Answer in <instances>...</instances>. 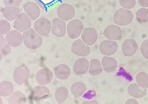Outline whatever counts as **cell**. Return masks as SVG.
<instances>
[{
    "label": "cell",
    "mask_w": 148,
    "mask_h": 104,
    "mask_svg": "<svg viewBox=\"0 0 148 104\" xmlns=\"http://www.w3.org/2000/svg\"><path fill=\"white\" fill-rule=\"evenodd\" d=\"M23 44L27 48L32 49L38 48L43 43V39L41 36L35 32L32 28L23 33Z\"/></svg>",
    "instance_id": "1"
},
{
    "label": "cell",
    "mask_w": 148,
    "mask_h": 104,
    "mask_svg": "<svg viewBox=\"0 0 148 104\" xmlns=\"http://www.w3.org/2000/svg\"><path fill=\"white\" fill-rule=\"evenodd\" d=\"M133 18V14L131 11L120 8L115 12L113 18L116 24L124 26L130 24L132 22Z\"/></svg>",
    "instance_id": "2"
},
{
    "label": "cell",
    "mask_w": 148,
    "mask_h": 104,
    "mask_svg": "<svg viewBox=\"0 0 148 104\" xmlns=\"http://www.w3.org/2000/svg\"><path fill=\"white\" fill-rule=\"evenodd\" d=\"M84 28V24L81 20L78 19L71 20L67 27L68 36L70 39L77 38L81 35Z\"/></svg>",
    "instance_id": "3"
},
{
    "label": "cell",
    "mask_w": 148,
    "mask_h": 104,
    "mask_svg": "<svg viewBox=\"0 0 148 104\" xmlns=\"http://www.w3.org/2000/svg\"><path fill=\"white\" fill-rule=\"evenodd\" d=\"M57 14L61 19L65 21L70 20L75 16V9L70 4L63 3L58 7Z\"/></svg>",
    "instance_id": "4"
},
{
    "label": "cell",
    "mask_w": 148,
    "mask_h": 104,
    "mask_svg": "<svg viewBox=\"0 0 148 104\" xmlns=\"http://www.w3.org/2000/svg\"><path fill=\"white\" fill-rule=\"evenodd\" d=\"M31 27V21L29 16L24 13L20 14L14 22V28L21 32L26 31Z\"/></svg>",
    "instance_id": "5"
},
{
    "label": "cell",
    "mask_w": 148,
    "mask_h": 104,
    "mask_svg": "<svg viewBox=\"0 0 148 104\" xmlns=\"http://www.w3.org/2000/svg\"><path fill=\"white\" fill-rule=\"evenodd\" d=\"M52 24L47 19L41 18L38 19L34 24L35 31L42 36H45L51 31Z\"/></svg>",
    "instance_id": "6"
},
{
    "label": "cell",
    "mask_w": 148,
    "mask_h": 104,
    "mask_svg": "<svg viewBox=\"0 0 148 104\" xmlns=\"http://www.w3.org/2000/svg\"><path fill=\"white\" fill-rule=\"evenodd\" d=\"M118 47V44L116 41L105 40L101 42L99 48L103 55L110 56L116 52Z\"/></svg>",
    "instance_id": "7"
},
{
    "label": "cell",
    "mask_w": 148,
    "mask_h": 104,
    "mask_svg": "<svg viewBox=\"0 0 148 104\" xmlns=\"http://www.w3.org/2000/svg\"><path fill=\"white\" fill-rule=\"evenodd\" d=\"M29 71L24 65H22L16 68L13 74V78L18 85L22 84L26 81L29 76Z\"/></svg>",
    "instance_id": "8"
},
{
    "label": "cell",
    "mask_w": 148,
    "mask_h": 104,
    "mask_svg": "<svg viewBox=\"0 0 148 104\" xmlns=\"http://www.w3.org/2000/svg\"><path fill=\"white\" fill-rule=\"evenodd\" d=\"M71 52L76 55L82 56H88L90 53V47L86 45L81 39H78L73 44Z\"/></svg>",
    "instance_id": "9"
},
{
    "label": "cell",
    "mask_w": 148,
    "mask_h": 104,
    "mask_svg": "<svg viewBox=\"0 0 148 104\" xmlns=\"http://www.w3.org/2000/svg\"><path fill=\"white\" fill-rule=\"evenodd\" d=\"M98 32L95 28L88 27L83 31L82 34V39L87 45L92 46L97 41Z\"/></svg>",
    "instance_id": "10"
},
{
    "label": "cell",
    "mask_w": 148,
    "mask_h": 104,
    "mask_svg": "<svg viewBox=\"0 0 148 104\" xmlns=\"http://www.w3.org/2000/svg\"><path fill=\"white\" fill-rule=\"evenodd\" d=\"M104 34L109 40H121L123 32L121 28L116 25L112 24L108 26L104 31Z\"/></svg>",
    "instance_id": "11"
},
{
    "label": "cell",
    "mask_w": 148,
    "mask_h": 104,
    "mask_svg": "<svg viewBox=\"0 0 148 104\" xmlns=\"http://www.w3.org/2000/svg\"><path fill=\"white\" fill-rule=\"evenodd\" d=\"M52 34L58 37L64 36L66 33V24L64 21L56 18L52 20Z\"/></svg>",
    "instance_id": "12"
},
{
    "label": "cell",
    "mask_w": 148,
    "mask_h": 104,
    "mask_svg": "<svg viewBox=\"0 0 148 104\" xmlns=\"http://www.w3.org/2000/svg\"><path fill=\"white\" fill-rule=\"evenodd\" d=\"M137 42L132 39H126L122 46V50L124 55L130 56L134 55L138 49Z\"/></svg>",
    "instance_id": "13"
},
{
    "label": "cell",
    "mask_w": 148,
    "mask_h": 104,
    "mask_svg": "<svg viewBox=\"0 0 148 104\" xmlns=\"http://www.w3.org/2000/svg\"><path fill=\"white\" fill-rule=\"evenodd\" d=\"M24 10L30 19L34 21L39 17L41 12L39 6L34 2H29L26 4Z\"/></svg>",
    "instance_id": "14"
},
{
    "label": "cell",
    "mask_w": 148,
    "mask_h": 104,
    "mask_svg": "<svg viewBox=\"0 0 148 104\" xmlns=\"http://www.w3.org/2000/svg\"><path fill=\"white\" fill-rule=\"evenodd\" d=\"M23 37L20 33L16 30L11 31L6 35L7 43L13 47H17L22 44Z\"/></svg>",
    "instance_id": "15"
},
{
    "label": "cell",
    "mask_w": 148,
    "mask_h": 104,
    "mask_svg": "<svg viewBox=\"0 0 148 104\" xmlns=\"http://www.w3.org/2000/svg\"><path fill=\"white\" fill-rule=\"evenodd\" d=\"M53 73L47 68H44L39 71L36 76L37 82L41 86L48 84L53 78Z\"/></svg>",
    "instance_id": "16"
},
{
    "label": "cell",
    "mask_w": 148,
    "mask_h": 104,
    "mask_svg": "<svg viewBox=\"0 0 148 104\" xmlns=\"http://www.w3.org/2000/svg\"><path fill=\"white\" fill-rule=\"evenodd\" d=\"M90 63L87 59L83 58L77 60L74 65L73 70L75 74L81 75L85 74L88 69Z\"/></svg>",
    "instance_id": "17"
},
{
    "label": "cell",
    "mask_w": 148,
    "mask_h": 104,
    "mask_svg": "<svg viewBox=\"0 0 148 104\" xmlns=\"http://www.w3.org/2000/svg\"><path fill=\"white\" fill-rule=\"evenodd\" d=\"M2 15L9 21L13 20L20 15L21 11L19 8L15 6L5 7L1 9Z\"/></svg>",
    "instance_id": "18"
},
{
    "label": "cell",
    "mask_w": 148,
    "mask_h": 104,
    "mask_svg": "<svg viewBox=\"0 0 148 104\" xmlns=\"http://www.w3.org/2000/svg\"><path fill=\"white\" fill-rule=\"evenodd\" d=\"M50 92L48 88L45 86H38L33 89L31 97L36 100H40L46 99L50 96Z\"/></svg>",
    "instance_id": "19"
},
{
    "label": "cell",
    "mask_w": 148,
    "mask_h": 104,
    "mask_svg": "<svg viewBox=\"0 0 148 104\" xmlns=\"http://www.w3.org/2000/svg\"><path fill=\"white\" fill-rule=\"evenodd\" d=\"M102 65L106 72L111 73L116 70L117 62L116 59L113 58L105 56L102 59Z\"/></svg>",
    "instance_id": "20"
},
{
    "label": "cell",
    "mask_w": 148,
    "mask_h": 104,
    "mask_svg": "<svg viewBox=\"0 0 148 104\" xmlns=\"http://www.w3.org/2000/svg\"><path fill=\"white\" fill-rule=\"evenodd\" d=\"M128 93L130 95L136 98H141L146 94V91L136 84H131L128 87Z\"/></svg>",
    "instance_id": "21"
},
{
    "label": "cell",
    "mask_w": 148,
    "mask_h": 104,
    "mask_svg": "<svg viewBox=\"0 0 148 104\" xmlns=\"http://www.w3.org/2000/svg\"><path fill=\"white\" fill-rule=\"evenodd\" d=\"M56 76L58 79L65 80L67 78L70 74V70L69 67L65 65H58L55 69Z\"/></svg>",
    "instance_id": "22"
},
{
    "label": "cell",
    "mask_w": 148,
    "mask_h": 104,
    "mask_svg": "<svg viewBox=\"0 0 148 104\" xmlns=\"http://www.w3.org/2000/svg\"><path fill=\"white\" fill-rule=\"evenodd\" d=\"M86 89V85L82 82L75 83L71 87V93L76 99L85 93Z\"/></svg>",
    "instance_id": "23"
},
{
    "label": "cell",
    "mask_w": 148,
    "mask_h": 104,
    "mask_svg": "<svg viewBox=\"0 0 148 104\" xmlns=\"http://www.w3.org/2000/svg\"><path fill=\"white\" fill-rule=\"evenodd\" d=\"M90 65L89 72L93 76L101 74L103 71L100 61L97 59H93L90 61Z\"/></svg>",
    "instance_id": "24"
},
{
    "label": "cell",
    "mask_w": 148,
    "mask_h": 104,
    "mask_svg": "<svg viewBox=\"0 0 148 104\" xmlns=\"http://www.w3.org/2000/svg\"><path fill=\"white\" fill-rule=\"evenodd\" d=\"M27 100L24 94L20 92H16L9 97L8 103L9 104H24Z\"/></svg>",
    "instance_id": "25"
},
{
    "label": "cell",
    "mask_w": 148,
    "mask_h": 104,
    "mask_svg": "<svg viewBox=\"0 0 148 104\" xmlns=\"http://www.w3.org/2000/svg\"><path fill=\"white\" fill-rule=\"evenodd\" d=\"M0 94L2 97L8 96L12 93L14 87L11 82L8 81L2 82L0 85Z\"/></svg>",
    "instance_id": "26"
},
{
    "label": "cell",
    "mask_w": 148,
    "mask_h": 104,
    "mask_svg": "<svg viewBox=\"0 0 148 104\" xmlns=\"http://www.w3.org/2000/svg\"><path fill=\"white\" fill-rule=\"evenodd\" d=\"M68 95L67 88L64 87H60L55 93V98L58 104H61L66 100Z\"/></svg>",
    "instance_id": "27"
},
{
    "label": "cell",
    "mask_w": 148,
    "mask_h": 104,
    "mask_svg": "<svg viewBox=\"0 0 148 104\" xmlns=\"http://www.w3.org/2000/svg\"><path fill=\"white\" fill-rule=\"evenodd\" d=\"M136 81L138 86L146 89L148 86V75L144 72L138 73L136 77Z\"/></svg>",
    "instance_id": "28"
},
{
    "label": "cell",
    "mask_w": 148,
    "mask_h": 104,
    "mask_svg": "<svg viewBox=\"0 0 148 104\" xmlns=\"http://www.w3.org/2000/svg\"><path fill=\"white\" fill-rule=\"evenodd\" d=\"M136 19L140 23H145L148 21V9L141 8L136 14Z\"/></svg>",
    "instance_id": "29"
},
{
    "label": "cell",
    "mask_w": 148,
    "mask_h": 104,
    "mask_svg": "<svg viewBox=\"0 0 148 104\" xmlns=\"http://www.w3.org/2000/svg\"><path fill=\"white\" fill-rule=\"evenodd\" d=\"M0 34L1 35H5L10 31L11 26L8 21L4 20L0 21Z\"/></svg>",
    "instance_id": "30"
},
{
    "label": "cell",
    "mask_w": 148,
    "mask_h": 104,
    "mask_svg": "<svg viewBox=\"0 0 148 104\" xmlns=\"http://www.w3.org/2000/svg\"><path fill=\"white\" fill-rule=\"evenodd\" d=\"M11 49L6 43L5 40L2 35H1V51L4 55H6L11 53Z\"/></svg>",
    "instance_id": "31"
},
{
    "label": "cell",
    "mask_w": 148,
    "mask_h": 104,
    "mask_svg": "<svg viewBox=\"0 0 148 104\" xmlns=\"http://www.w3.org/2000/svg\"><path fill=\"white\" fill-rule=\"evenodd\" d=\"M119 1L121 6L126 9H132L136 4V0H119Z\"/></svg>",
    "instance_id": "32"
},
{
    "label": "cell",
    "mask_w": 148,
    "mask_h": 104,
    "mask_svg": "<svg viewBox=\"0 0 148 104\" xmlns=\"http://www.w3.org/2000/svg\"><path fill=\"white\" fill-rule=\"evenodd\" d=\"M141 51L142 55L146 59H148V39L143 41L141 46Z\"/></svg>",
    "instance_id": "33"
},
{
    "label": "cell",
    "mask_w": 148,
    "mask_h": 104,
    "mask_svg": "<svg viewBox=\"0 0 148 104\" xmlns=\"http://www.w3.org/2000/svg\"><path fill=\"white\" fill-rule=\"evenodd\" d=\"M22 2V0H3L5 6H12L19 7Z\"/></svg>",
    "instance_id": "34"
},
{
    "label": "cell",
    "mask_w": 148,
    "mask_h": 104,
    "mask_svg": "<svg viewBox=\"0 0 148 104\" xmlns=\"http://www.w3.org/2000/svg\"><path fill=\"white\" fill-rule=\"evenodd\" d=\"M140 5L144 7H148V0H138Z\"/></svg>",
    "instance_id": "35"
},
{
    "label": "cell",
    "mask_w": 148,
    "mask_h": 104,
    "mask_svg": "<svg viewBox=\"0 0 148 104\" xmlns=\"http://www.w3.org/2000/svg\"><path fill=\"white\" fill-rule=\"evenodd\" d=\"M138 101L134 99H130L126 101L125 104H138Z\"/></svg>",
    "instance_id": "36"
},
{
    "label": "cell",
    "mask_w": 148,
    "mask_h": 104,
    "mask_svg": "<svg viewBox=\"0 0 148 104\" xmlns=\"http://www.w3.org/2000/svg\"><path fill=\"white\" fill-rule=\"evenodd\" d=\"M35 1H36L37 3L41 7L42 9H44L45 8V7L44 6V4H42L41 3V2H40L38 0H35Z\"/></svg>",
    "instance_id": "37"
},
{
    "label": "cell",
    "mask_w": 148,
    "mask_h": 104,
    "mask_svg": "<svg viewBox=\"0 0 148 104\" xmlns=\"http://www.w3.org/2000/svg\"><path fill=\"white\" fill-rule=\"evenodd\" d=\"M83 104H98V103L95 101H85Z\"/></svg>",
    "instance_id": "38"
}]
</instances>
